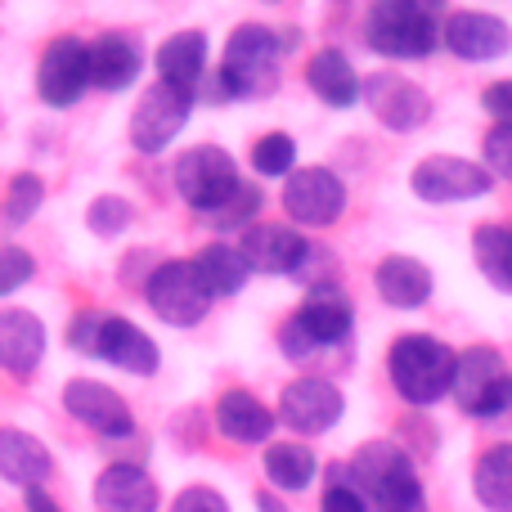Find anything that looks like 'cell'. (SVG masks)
Returning a JSON list of instances; mask_svg holds the SVG:
<instances>
[{
    "label": "cell",
    "mask_w": 512,
    "mask_h": 512,
    "mask_svg": "<svg viewBox=\"0 0 512 512\" xmlns=\"http://www.w3.org/2000/svg\"><path fill=\"white\" fill-rule=\"evenodd\" d=\"M140 68H144V59L131 36L104 32L90 41V81H95L99 90H126L140 77Z\"/></svg>",
    "instance_id": "23"
},
{
    "label": "cell",
    "mask_w": 512,
    "mask_h": 512,
    "mask_svg": "<svg viewBox=\"0 0 512 512\" xmlns=\"http://www.w3.org/2000/svg\"><path fill=\"white\" fill-rule=\"evenodd\" d=\"M450 396L459 400L463 414L472 418H495L512 405V369L504 364V355L490 346H472L459 355L454 364V387Z\"/></svg>",
    "instance_id": "7"
},
{
    "label": "cell",
    "mask_w": 512,
    "mask_h": 512,
    "mask_svg": "<svg viewBox=\"0 0 512 512\" xmlns=\"http://www.w3.org/2000/svg\"><path fill=\"white\" fill-rule=\"evenodd\" d=\"M189 113H194V95H189V90H176V86H167V81H153L131 113V144L140 153H162L180 131H185Z\"/></svg>",
    "instance_id": "10"
},
{
    "label": "cell",
    "mask_w": 512,
    "mask_h": 512,
    "mask_svg": "<svg viewBox=\"0 0 512 512\" xmlns=\"http://www.w3.org/2000/svg\"><path fill=\"white\" fill-rule=\"evenodd\" d=\"M306 81H310V90L333 108H351L355 99H360V77H355L351 59H346L342 50H319L306 68Z\"/></svg>",
    "instance_id": "26"
},
{
    "label": "cell",
    "mask_w": 512,
    "mask_h": 512,
    "mask_svg": "<svg viewBox=\"0 0 512 512\" xmlns=\"http://www.w3.org/2000/svg\"><path fill=\"white\" fill-rule=\"evenodd\" d=\"M351 477L373 499L378 512H427L423 481H418L414 463H409V454L400 445H391V441L360 445L351 459Z\"/></svg>",
    "instance_id": "3"
},
{
    "label": "cell",
    "mask_w": 512,
    "mask_h": 512,
    "mask_svg": "<svg viewBox=\"0 0 512 512\" xmlns=\"http://www.w3.org/2000/svg\"><path fill=\"white\" fill-rule=\"evenodd\" d=\"M472 252H477V265L495 288L512 292V225H481L472 234Z\"/></svg>",
    "instance_id": "28"
},
{
    "label": "cell",
    "mask_w": 512,
    "mask_h": 512,
    "mask_svg": "<svg viewBox=\"0 0 512 512\" xmlns=\"http://www.w3.org/2000/svg\"><path fill=\"white\" fill-rule=\"evenodd\" d=\"M454 364H459V355L432 333H405V337H396L387 351L391 387L400 391V400H409V405H418V409L450 396Z\"/></svg>",
    "instance_id": "1"
},
{
    "label": "cell",
    "mask_w": 512,
    "mask_h": 512,
    "mask_svg": "<svg viewBox=\"0 0 512 512\" xmlns=\"http://www.w3.org/2000/svg\"><path fill=\"white\" fill-rule=\"evenodd\" d=\"M50 450H45L36 436L18 432V427H0V477L14 481V486L32 490L50 477Z\"/></svg>",
    "instance_id": "25"
},
{
    "label": "cell",
    "mask_w": 512,
    "mask_h": 512,
    "mask_svg": "<svg viewBox=\"0 0 512 512\" xmlns=\"http://www.w3.org/2000/svg\"><path fill=\"white\" fill-rule=\"evenodd\" d=\"M481 104H486V113L495 117L499 126H508L512 131V81H495V86H486Z\"/></svg>",
    "instance_id": "38"
},
{
    "label": "cell",
    "mask_w": 512,
    "mask_h": 512,
    "mask_svg": "<svg viewBox=\"0 0 512 512\" xmlns=\"http://www.w3.org/2000/svg\"><path fill=\"white\" fill-rule=\"evenodd\" d=\"M41 198H45V185L32 176V171H18L14 180H9V194H5V216L14 225H23L27 216L41 207Z\"/></svg>",
    "instance_id": "32"
},
{
    "label": "cell",
    "mask_w": 512,
    "mask_h": 512,
    "mask_svg": "<svg viewBox=\"0 0 512 512\" xmlns=\"http://www.w3.org/2000/svg\"><path fill=\"white\" fill-rule=\"evenodd\" d=\"M346 414V400L333 382L324 378H297L283 387L279 396V418L301 436H319L328 427H337Z\"/></svg>",
    "instance_id": "16"
},
{
    "label": "cell",
    "mask_w": 512,
    "mask_h": 512,
    "mask_svg": "<svg viewBox=\"0 0 512 512\" xmlns=\"http://www.w3.org/2000/svg\"><path fill=\"white\" fill-rule=\"evenodd\" d=\"M274 423H279V418H274L270 405H261L252 391H225V396L216 400V432L234 445L265 441V436L274 432Z\"/></svg>",
    "instance_id": "21"
},
{
    "label": "cell",
    "mask_w": 512,
    "mask_h": 512,
    "mask_svg": "<svg viewBox=\"0 0 512 512\" xmlns=\"http://www.w3.org/2000/svg\"><path fill=\"white\" fill-rule=\"evenodd\" d=\"M490 189V171L481 162L454 158V153H436L414 167V194L427 203H468Z\"/></svg>",
    "instance_id": "14"
},
{
    "label": "cell",
    "mask_w": 512,
    "mask_h": 512,
    "mask_svg": "<svg viewBox=\"0 0 512 512\" xmlns=\"http://www.w3.org/2000/svg\"><path fill=\"white\" fill-rule=\"evenodd\" d=\"M171 512H230V504H225L212 486H189L185 495H176Z\"/></svg>",
    "instance_id": "37"
},
{
    "label": "cell",
    "mask_w": 512,
    "mask_h": 512,
    "mask_svg": "<svg viewBox=\"0 0 512 512\" xmlns=\"http://www.w3.org/2000/svg\"><path fill=\"white\" fill-rule=\"evenodd\" d=\"M153 63H158V81L194 95L198 77H203V68H207V36L194 32V27L167 36V41L158 45V54H153Z\"/></svg>",
    "instance_id": "24"
},
{
    "label": "cell",
    "mask_w": 512,
    "mask_h": 512,
    "mask_svg": "<svg viewBox=\"0 0 512 512\" xmlns=\"http://www.w3.org/2000/svg\"><path fill=\"white\" fill-rule=\"evenodd\" d=\"M86 225L99 234V239H113V234H122L126 225H131V203L126 198H95L86 212Z\"/></svg>",
    "instance_id": "33"
},
{
    "label": "cell",
    "mask_w": 512,
    "mask_h": 512,
    "mask_svg": "<svg viewBox=\"0 0 512 512\" xmlns=\"http://www.w3.org/2000/svg\"><path fill=\"white\" fill-rule=\"evenodd\" d=\"M441 41L468 63L499 59V54L512 50L508 23L504 18H495V14H481V9H459V14L441 27Z\"/></svg>",
    "instance_id": "18"
},
{
    "label": "cell",
    "mask_w": 512,
    "mask_h": 512,
    "mask_svg": "<svg viewBox=\"0 0 512 512\" xmlns=\"http://www.w3.org/2000/svg\"><path fill=\"white\" fill-rule=\"evenodd\" d=\"M283 207L297 225H333L346 212V185L328 167H301L283 185Z\"/></svg>",
    "instance_id": "13"
},
{
    "label": "cell",
    "mask_w": 512,
    "mask_h": 512,
    "mask_svg": "<svg viewBox=\"0 0 512 512\" xmlns=\"http://www.w3.org/2000/svg\"><path fill=\"white\" fill-rule=\"evenodd\" d=\"M319 512H369V508H364V499H360V490L355 486H328Z\"/></svg>",
    "instance_id": "39"
},
{
    "label": "cell",
    "mask_w": 512,
    "mask_h": 512,
    "mask_svg": "<svg viewBox=\"0 0 512 512\" xmlns=\"http://www.w3.org/2000/svg\"><path fill=\"white\" fill-rule=\"evenodd\" d=\"M256 207H261V189H256V185H239V194H234L230 203L212 216V221L221 225V230H234V225H243V230H248V225H256Z\"/></svg>",
    "instance_id": "34"
},
{
    "label": "cell",
    "mask_w": 512,
    "mask_h": 512,
    "mask_svg": "<svg viewBox=\"0 0 512 512\" xmlns=\"http://www.w3.org/2000/svg\"><path fill=\"white\" fill-rule=\"evenodd\" d=\"M194 270H198V279L207 283L212 297H234V292L248 283L252 265L243 261V252L234 248V243H212V248H203L194 256Z\"/></svg>",
    "instance_id": "27"
},
{
    "label": "cell",
    "mask_w": 512,
    "mask_h": 512,
    "mask_svg": "<svg viewBox=\"0 0 512 512\" xmlns=\"http://www.w3.org/2000/svg\"><path fill=\"white\" fill-rule=\"evenodd\" d=\"M27 279H32V256L23 248H14V243H5V248H0V292L23 288Z\"/></svg>",
    "instance_id": "35"
},
{
    "label": "cell",
    "mask_w": 512,
    "mask_h": 512,
    "mask_svg": "<svg viewBox=\"0 0 512 512\" xmlns=\"http://www.w3.org/2000/svg\"><path fill=\"white\" fill-rule=\"evenodd\" d=\"M481 153H486L490 171H499V176L512 180V131L508 126H495V131L486 135V144H481Z\"/></svg>",
    "instance_id": "36"
},
{
    "label": "cell",
    "mask_w": 512,
    "mask_h": 512,
    "mask_svg": "<svg viewBox=\"0 0 512 512\" xmlns=\"http://www.w3.org/2000/svg\"><path fill=\"white\" fill-rule=\"evenodd\" d=\"M256 508H261V512H292V508H283L274 495H261V499H256Z\"/></svg>",
    "instance_id": "41"
},
{
    "label": "cell",
    "mask_w": 512,
    "mask_h": 512,
    "mask_svg": "<svg viewBox=\"0 0 512 512\" xmlns=\"http://www.w3.org/2000/svg\"><path fill=\"white\" fill-rule=\"evenodd\" d=\"M144 292H149V306L176 328H194L207 315V306H212V292L198 279L194 261H162L149 274Z\"/></svg>",
    "instance_id": "9"
},
{
    "label": "cell",
    "mask_w": 512,
    "mask_h": 512,
    "mask_svg": "<svg viewBox=\"0 0 512 512\" xmlns=\"http://www.w3.org/2000/svg\"><path fill=\"white\" fill-rule=\"evenodd\" d=\"M45 355V328L32 310H0V369L5 373H27L41 364Z\"/></svg>",
    "instance_id": "20"
},
{
    "label": "cell",
    "mask_w": 512,
    "mask_h": 512,
    "mask_svg": "<svg viewBox=\"0 0 512 512\" xmlns=\"http://www.w3.org/2000/svg\"><path fill=\"white\" fill-rule=\"evenodd\" d=\"M72 351L99 355V360L117 364L126 373H153L158 369V342L122 315H104V310H81L68 324Z\"/></svg>",
    "instance_id": "4"
},
{
    "label": "cell",
    "mask_w": 512,
    "mask_h": 512,
    "mask_svg": "<svg viewBox=\"0 0 512 512\" xmlns=\"http://www.w3.org/2000/svg\"><path fill=\"white\" fill-rule=\"evenodd\" d=\"M239 185H243V180H239L234 158L225 149H216V144H198V149H189L185 158L176 162L180 198H185L194 212H203V216L221 212V207L239 194Z\"/></svg>",
    "instance_id": "8"
},
{
    "label": "cell",
    "mask_w": 512,
    "mask_h": 512,
    "mask_svg": "<svg viewBox=\"0 0 512 512\" xmlns=\"http://www.w3.org/2000/svg\"><path fill=\"white\" fill-rule=\"evenodd\" d=\"M360 95L373 108V117L382 126H391V131H414V126H423L432 117L427 90L418 81L400 77V72H373L369 81H360Z\"/></svg>",
    "instance_id": "12"
},
{
    "label": "cell",
    "mask_w": 512,
    "mask_h": 512,
    "mask_svg": "<svg viewBox=\"0 0 512 512\" xmlns=\"http://www.w3.org/2000/svg\"><path fill=\"white\" fill-rule=\"evenodd\" d=\"M27 512H63V508L54 504V499L45 495L41 486H32V490H27Z\"/></svg>",
    "instance_id": "40"
},
{
    "label": "cell",
    "mask_w": 512,
    "mask_h": 512,
    "mask_svg": "<svg viewBox=\"0 0 512 512\" xmlns=\"http://www.w3.org/2000/svg\"><path fill=\"white\" fill-rule=\"evenodd\" d=\"M90 86V45L77 36H54L36 63V95L50 108H72Z\"/></svg>",
    "instance_id": "11"
},
{
    "label": "cell",
    "mask_w": 512,
    "mask_h": 512,
    "mask_svg": "<svg viewBox=\"0 0 512 512\" xmlns=\"http://www.w3.org/2000/svg\"><path fill=\"white\" fill-rule=\"evenodd\" d=\"M279 36L265 23H239L225 41V63L221 77L212 81L216 99H248V95H270L279 86Z\"/></svg>",
    "instance_id": "2"
},
{
    "label": "cell",
    "mask_w": 512,
    "mask_h": 512,
    "mask_svg": "<svg viewBox=\"0 0 512 512\" xmlns=\"http://www.w3.org/2000/svg\"><path fill=\"white\" fill-rule=\"evenodd\" d=\"M364 36L387 59H427L441 41V14L418 0H387L369 9Z\"/></svg>",
    "instance_id": "5"
},
{
    "label": "cell",
    "mask_w": 512,
    "mask_h": 512,
    "mask_svg": "<svg viewBox=\"0 0 512 512\" xmlns=\"http://www.w3.org/2000/svg\"><path fill=\"white\" fill-rule=\"evenodd\" d=\"M292 162H297V144H292V135L270 131L252 144V167L261 171V176H288Z\"/></svg>",
    "instance_id": "31"
},
{
    "label": "cell",
    "mask_w": 512,
    "mask_h": 512,
    "mask_svg": "<svg viewBox=\"0 0 512 512\" xmlns=\"http://www.w3.org/2000/svg\"><path fill=\"white\" fill-rule=\"evenodd\" d=\"M99 512H158V486L140 463H113L95 481Z\"/></svg>",
    "instance_id": "19"
},
{
    "label": "cell",
    "mask_w": 512,
    "mask_h": 512,
    "mask_svg": "<svg viewBox=\"0 0 512 512\" xmlns=\"http://www.w3.org/2000/svg\"><path fill=\"white\" fill-rule=\"evenodd\" d=\"M351 315L355 310H351V301H346V292L337 288V283H319V288L301 301L297 315L279 328L283 355L301 360V355L319 351V346L346 342V333H351Z\"/></svg>",
    "instance_id": "6"
},
{
    "label": "cell",
    "mask_w": 512,
    "mask_h": 512,
    "mask_svg": "<svg viewBox=\"0 0 512 512\" xmlns=\"http://www.w3.org/2000/svg\"><path fill=\"white\" fill-rule=\"evenodd\" d=\"M373 283H378V297L387 301V306H400V310H414L432 297V270H427L423 261H414V256H400V252L387 256V261H378Z\"/></svg>",
    "instance_id": "22"
},
{
    "label": "cell",
    "mask_w": 512,
    "mask_h": 512,
    "mask_svg": "<svg viewBox=\"0 0 512 512\" xmlns=\"http://www.w3.org/2000/svg\"><path fill=\"white\" fill-rule=\"evenodd\" d=\"M63 409H68L77 423H86L90 432L99 436H113V441H126L135 432V414L113 387L95 378H72L63 387Z\"/></svg>",
    "instance_id": "15"
},
{
    "label": "cell",
    "mask_w": 512,
    "mask_h": 512,
    "mask_svg": "<svg viewBox=\"0 0 512 512\" xmlns=\"http://www.w3.org/2000/svg\"><path fill=\"white\" fill-rule=\"evenodd\" d=\"M243 261L261 274H301L306 270L310 243L301 239L292 225H274V221H256L243 230Z\"/></svg>",
    "instance_id": "17"
},
{
    "label": "cell",
    "mask_w": 512,
    "mask_h": 512,
    "mask_svg": "<svg viewBox=\"0 0 512 512\" xmlns=\"http://www.w3.org/2000/svg\"><path fill=\"white\" fill-rule=\"evenodd\" d=\"M265 477L274 481L279 490H306L315 481V450L310 445H270L265 450Z\"/></svg>",
    "instance_id": "30"
},
{
    "label": "cell",
    "mask_w": 512,
    "mask_h": 512,
    "mask_svg": "<svg viewBox=\"0 0 512 512\" xmlns=\"http://www.w3.org/2000/svg\"><path fill=\"white\" fill-rule=\"evenodd\" d=\"M477 499L490 512H512V445H495L477 463Z\"/></svg>",
    "instance_id": "29"
}]
</instances>
